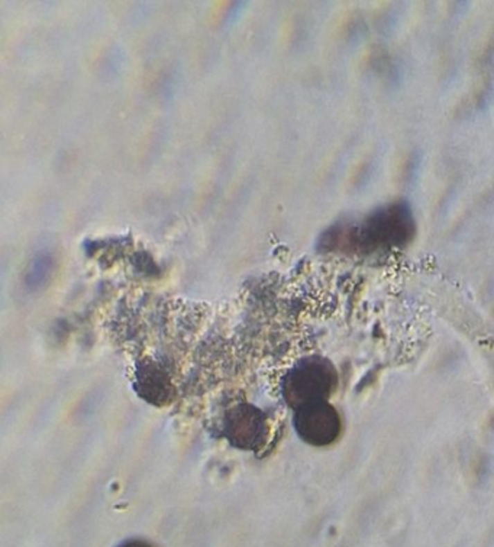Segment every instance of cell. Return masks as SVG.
<instances>
[{
	"instance_id": "cell-3",
	"label": "cell",
	"mask_w": 494,
	"mask_h": 547,
	"mask_svg": "<svg viewBox=\"0 0 494 547\" xmlns=\"http://www.w3.org/2000/svg\"><path fill=\"white\" fill-rule=\"evenodd\" d=\"M299 436L309 445L326 446L338 439L341 418L338 411L326 401L300 407L294 417Z\"/></svg>"
},
{
	"instance_id": "cell-1",
	"label": "cell",
	"mask_w": 494,
	"mask_h": 547,
	"mask_svg": "<svg viewBox=\"0 0 494 547\" xmlns=\"http://www.w3.org/2000/svg\"><path fill=\"white\" fill-rule=\"evenodd\" d=\"M414 233L409 208L394 204L374 213L360 228L344 226L330 231L325 239L330 249L371 252L406 245Z\"/></svg>"
},
{
	"instance_id": "cell-4",
	"label": "cell",
	"mask_w": 494,
	"mask_h": 547,
	"mask_svg": "<svg viewBox=\"0 0 494 547\" xmlns=\"http://www.w3.org/2000/svg\"><path fill=\"white\" fill-rule=\"evenodd\" d=\"M225 433L235 446L254 449L265 438V417L258 409L241 404L228 413L225 418Z\"/></svg>"
},
{
	"instance_id": "cell-5",
	"label": "cell",
	"mask_w": 494,
	"mask_h": 547,
	"mask_svg": "<svg viewBox=\"0 0 494 547\" xmlns=\"http://www.w3.org/2000/svg\"><path fill=\"white\" fill-rule=\"evenodd\" d=\"M121 547H154L147 541H141V540H132V541H127L125 544H122Z\"/></svg>"
},
{
	"instance_id": "cell-2",
	"label": "cell",
	"mask_w": 494,
	"mask_h": 547,
	"mask_svg": "<svg viewBox=\"0 0 494 547\" xmlns=\"http://www.w3.org/2000/svg\"><path fill=\"white\" fill-rule=\"evenodd\" d=\"M338 384L333 365L319 357L299 362L284 379L283 394L290 407L299 410L308 404L326 401Z\"/></svg>"
}]
</instances>
